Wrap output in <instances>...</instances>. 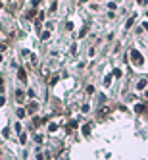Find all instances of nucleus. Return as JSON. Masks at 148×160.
I'll use <instances>...</instances> for the list:
<instances>
[{
    "instance_id": "2",
    "label": "nucleus",
    "mask_w": 148,
    "mask_h": 160,
    "mask_svg": "<svg viewBox=\"0 0 148 160\" xmlns=\"http://www.w3.org/2000/svg\"><path fill=\"white\" fill-rule=\"evenodd\" d=\"M17 77L21 79V81H25V79H27V75H25V72H23V70H19V72H17Z\"/></svg>"
},
{
    "instance_id": "6",
    "label": "nucleus",
    "mask_w": 148,
    "mask_h": 160,
    "mask_svg": "<svg viewBox=\"0 0 148 160\" xmlns=\"http://www.w3.org/2000/svg\"><path fill=\"white\" fill-rule=\"evenodd\" d=\"M48 37H50V33H48V31H46V33H42V37H41V39H42V41H46V39H48Z\"/></svg>"
},
{
    "instance_id": "5",
    "label": "nucleus",
    "mask_w": 148,
    "mask_h": 160,
    "mask_svg": "<svg viewBox=\"0 0 148 160\" xmlns=\"http://www.w3.org/2000/svg\"><path fill=\"white\" fill-rule=\"evenodd\" d=\"M83 133L85 135H90V128H88V125H85V128H83Z\"/></svg>"
},
{
    "instance_id": "4",
    "label": "nucleus",
    "mask_w": 148,
    "mask_h": 160,
    "mask_svg": "<svg viewBox=\"0 0 148 160\" xmlns=\"http://www.w3.org/2000/svg\"><path fill=\"white\" fill-rule=\"evenodd\" d=\"M23 116H25V110L19 108V110H17V118H23Z\"/></svg>"
},
{
    "instance_id": "7",
    "label": "nucleus",
    "mask_w": 148,
    "mask_h": 160,
    "mask_svg": "<svg viewBox=\"0 0 148 160\" xmlns=\"http://www.w3.org/2000/svg\"><path fill=\"white\" fill-rule=\"evenodd\" d=\"M144 87H146V81L142 79V81H139V89H144Z\"/></svg>"
},
{
    "instance_id": "1",
    "label": "nucleus",
    "mask_w": 148,
    "mask_h": 160,
    "mask_svg": "<svg viewBox=\"0 0 148 160\" xmlns=\"http://www.w3.org/2000/svg\"><path fill=\"white\" fill-rule=\"evenodd\" d=\"M131 60H133L136 66H142V64H144V58H142V54H141L139 50H135V48L131 50Z\"/></svg>"
},
{
    "instance_id": "3",
    "label": "nucleus",
    "mask_w": 148,
    "mask_h": 160,
    "mask_svg": "<svg viewBox=\"0 0 148 160\" xmlns=\"http://www.w3.org/2000/svg\"><path fill=\"white\" fill-rule=\"evenodd\" d=\"M135 110L139 112V114H141V112H144V104H136V106H135Z\"/></svg>"
},
{
    "instance_id": "8",
    "label": "nucleus",
    "mask_w": 148,
    "mask_h": 160,
    "mask_svg": "<svg viewBox=\"0 0 148 160\" xmlns=\"http://www.w3.org/2000/svg\"><path fill=\"white\" fill-rule=\"evenodd\" d=\"M113 75H116V77H121V70H113Z\"/></svg>"
}]
</instances>
